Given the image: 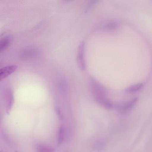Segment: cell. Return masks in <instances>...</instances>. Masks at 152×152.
I'll use <instances>...</instances> for the list:
<instances>
[{
  "label": "cell",
  "instance_id": "1",
  "mask_svg": "<svg viewBox=\"0 0 152 152\" xmlns=\"http://www.w3.org/2000/svg\"><path fill=\"white\" fill-rule=\"evenodd\" d=\"M92 88L97 102L106 109H109L112 104L107 99L104 88L96 81L92 83Z\"/></svg>",
  "mask_w": 152,
  "mask_h": 152
},
{
  "label": "cell",
  "instance_id": "2",
  "mask_svg": "<svg viewBox=\"0 0 152 152\" xmlns=\"http://www.w3.org/2000/svg\"><path fill=\"white\" fill-rule=\"evenodd\" d=\"M84 44L82 42L80 44L78 50L77 62L79 68L82 71L86 69V64L84 57Z\"/></svg>",
  "mask_w": 152,
  "mask_h": 152
},
{
  "label": "cell",
  "instance_id": "3",
  "mask_svg": "<svg viewBox=\"0 0 152 152\" xmlns=\"http://www.w3.org/2000/svg\"><path fill=\"white\" fill-rule=\"evenodd\" d=\"M17 66L10 65L5 66L0 69V79H3L14 72L17 69Z\"/></svg>",
  "mask_w": 152,
  "mask_h": 152
},
{
  "label": "cell",
  "instance_id": "4",
  "mask_svg": "<svg viewBox=\"0 0 152 152\" xmlns=\"http://www.w3.org/2000/svg\"><path fill=\"white\" fill-rule=\"evenodd\" d=\"M144 86L142 83H138L132 85L125 89L126 92L129 93H134L141 90Z\"/></svg>",
  "mask_w": 152,
  "mask_h": 152
},
{
  "label": "cell",
  "instance_id": "5",
  "mask_svg": "<svg viewBox=\"0 0 152 152\" xmlns=\"http://www.w3.org/2000/svg\"><path fill=\"white\" fill-rule=\"evenodd\" d=\"M11 37L7 36L3 38L0 42V51L1 52L6 48L9 44L11 40Z\"/></svg>",
  "mask_w": 152,
  "mask_h": 152
},
{
  "label": "cell",
  "instance_id": "6",
  "mask_svg": "<svg viewBox=\"0 0 152 152\" xmlns=\"http://www.w3.org/2000/svg\"><path fill=\"white\" fill-rule=\"evenodd\" d=\"M37 152H54V149L50 146L40 144L37 147Z\"/></svg>",
  "mask_w": 152,
  "mask_h": 152
},
{
  "label": "cell",
  "instance_id": "7",
  "mask_svg": "<svg viewBox=\"0 0 152 152\" xmlns=\"http://www.w3.org/2000/svg\"><path fill=\"white\" fill-rule=\"evenodd\" d=\"M65 132L64 128L61 127L59 129L58 133V142L59 144L62 143L64 138Z\"/></svg>",
  "mask_w": 152,
  "mask_h": 152
},
{
  "label": "cell",
  "instance_id": "8",
  "mask_svg": "<svg viewBox=\"0 0 152 152\" xmlns=\"http://www.w3.org/2000/svg\"><path fill=\"white\" fill-rule=\"evenodd\" d=\"M137 98H135L126 104L123 107V110H127L130 109L134 105L137 101Z\"/></svg>",
  "mask_w": 152,
  "mask_h": 152
}]
</instances>
